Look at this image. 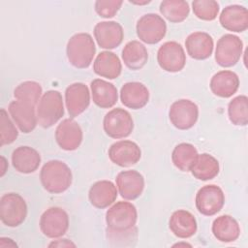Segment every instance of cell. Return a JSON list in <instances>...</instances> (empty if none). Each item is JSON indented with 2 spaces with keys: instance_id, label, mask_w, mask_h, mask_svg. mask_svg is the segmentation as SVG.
<instances>
[{
  "instance_id": "cell-37",
  "label": "cell",
  "mask_w": 248,
  "mask_h": 248,
  "mask_svg": "<svg viewBox=\"0 0 248 248\" xmlns=\"http://www.w3.org/2000/svg\"><path fill=\"white\" fill-rule=\"evenodd\" d=\"M107 239L113 246H133L138 240V228L127 231H112L107 228Z\"/></svg>"
},
{
  "instance_id": "cell-16",
  "label": "cell",
  "mask_w": 248,
  "mask_h": 248,
  "mask_svg": "<svg viewBox=\"0 0 248 248\" xmlns=\"http://www.w3.org/2000/svg\"><path fill=\"white\" fill-rule=\"evenodd\" d=\"M65 104L72 118L81 114L90 104V92L87 85L82 82L70 84L65 90Z\"/></svg>"
},
{
  "instance_id": "cell-26",
  "label": "cell",
  "mask_w": 248,
  "mask_h": 248,
  "mask_svg": "<svg viewBox=\"0 0 248 248\" xmlns=\"http://www.w3.org/2000/svg\"><path fill=\"white\" fill-rule=\"evenodd\" d=\"M169 227L171 232L179 238H189L193 236L198 229L195 216L185 209H178L171 214Z\"/></svg>"
},
{
  "instance_id": "cell-11",
  "label": "cell",
  "mask_w": 248,
  "mask_h": 248,
  "mask_svg": "<svg viewBox=\"0 0 248 248\" xmlns=\"http://www.w3.org/2000/svg\"><path fill=\"white\" fill-rule=\"evenodd\" d=\"M169 117L176 129L188 130L198 121L199 107L196 103L188 99L177 100L170 105Z\"/></svg>"
},
{
  "instance_id": "cell-14",
  "label": "cell",
  "mask_w": 248,
  "mask_h": 248,
  "mask_svg": "<svg viewBox=\"0 0 248 248\" xmlns=\"http://www.w3.org/2000/svg\"><path fill=\"white\" fill-rule=\"evenodd\" d=\"M141 157L140 146L128 140H119L110 145L108 148V158L110 161L122 168L136 165Z\"/></svg>"
},
{
  "instance_id": "cell-10",
  "label": "cell",
  "mask_w": 248,
  "mask_h": 248,
  "mask_svg": "<svg viewBox=\"0 0 248 248\" xmlns=\"http://www.w3.org/2000/svg\"><path fill=\"white\" fill-rule=\"evenodd\" d=\"M196 207L204 216L217 214L224 206L225 194L223 190L214 184L202 186L196 194Z\"/></svg>"
},
{
  "instance_id": "cell-32",
  "label": "cell",
  "mask_w": 248,
  "mask_h": 248,
  "mask_svg": "<svg viewBox=\"0 0 248 248\" xmlns=\"http://www.w3.org/2000/svg\"><path fill=\"white\" fill-rule=\"evenodd\" d=\"M159 11L170 22L179 23L189 16L190 7L189 3L183 0H164L160 4Z\"/></svg>"
},
{
  "instance_id": "cell-31",
  "label": "cell",
  "mask_w": 248,
  "mask_h": 248,
  "mask_svg": "<svg viewBox=\"0 0 248 248\" xmlns=\"http://www.w3.org/2000/svg\"><path fill=\"white\" fill-rule=\"evenodd\" d=\"M199 153L197 148L188 142L177 144L171 153V161L181 171H190Z\"/></svg>"
},
{
  "instance_id": "cell-1",
  "label": "cell",
  "mask_w": 248,
  "mask_h": 248,
  "mask_svg": "<svg viewBox=\"0 0 248 248\" xmlns=\"http://www.w3.org/2000/svg\"><path fill=\"white\" fill-rule=\"evenodd\" d=\"M40 180L46 192L61 194L70 188L73 174L69 166L63 161L50 160L43 166Z\"/></svg>"
},
{
  "instance_id": "cell-21",
  "label": "cell",
  "mask_w": 248,
  "mask_h": 248,
  "mask_svg": "<svg viewBox=\"0 0 248 248\" xmlns=\"http://www.w3.org/2000/svg\"><path fill=\"white\" fill-rule=\"evenodd\" d=\"M118 190L109 180H100L92 184L88 192L90 203L99 209L111 205L117 198Z\"/></svg>"
},
{
  "instance_id": "cell-30",
  "label": "cell",
  "mask_w": 248,
  "mask_h": 248,
  "mask_svg": "<svg viewBox=\"0 0 248 248\" xmlns=\"http://www.w3.org/2000/svg\"><path fill=\"white\" fill-rule=\"evenodd\" d=\"M219 170V162L215 157L208 153H202L198 155L190 171L195 178L206 181L216 177Z\"/></svg>"
},
{
  "instance_id": "cell-9",
  "label": "cell",
  "mask_w": 248,
  "mask_h": 248,
  "mask_svg": "<svg viewBox=\"0 0 248 248\" xmlns=\"http://www.w3.org/2000/svg\"><path fill=\"white\" fill-rule=\"evenodd\" d=\"M137 35L140 41L148 45L159 43L167 33V24L157 14H145L137 22Z\"/></svg>"
},
{
  "instance_id": "cell-4",
  "label": "cell",
  "mask_w": 248,
  "mask_h": 248,
  "mask_svg": "<svg viewBox=\"0 0 248 248\" xmlns=\"http://www.w3.org/2000/svg\"><path fill=\"white\" fill-rule=\"evenodd\" d=\"M27 216L25 200L16 193H7L0 199V219L7 227L21 225Z\"/></svg>"
},
{
  "instance_id": "cell-42",
  "label": "cell",
  "mask_w": 248,
  "mask_h": 248,
  "mask_svg": "<svg viewBox=\"0 0 248 248\" xmlns=\"http://www.w3.org/2000/svg\"><path fill=\"white\" fill-rule=\"evenodd\" d=\"M129 2L132 4H136V5H145V4L150 3V1H147V0H145L143 2H140V1H129Z\"/></svg>"
},
{
  "instance_id": "cell-28",
  "label": "cell",
  "mask_w": 248,
  "mask_h": 248,
  "mask_svg": "<svg viewBox=\"0 0 248 248\" xmlns=\"http://www.w3.org/2000/svg\"><path fill=\"white\" fill-rule=\"evenodd\" d=\"M212 233L214 237L225 243L235 241L240 235L238 222L230 215H221L212 223Z\"/></svg>"
},
{
  "instance_id": "cell-15",
  "label": "cell",
  "mask_w": 248,
  "mask_h": 248,
  "mask_svg": "<svg viewBox=\"0 0 248 248\" xmlns=\"http://www.w3.org/2000/svg\"><path fill=\"white\" fill-rule=\"evenodd\" d=\"M93 33L98 46L106 49L119 46L124 39V31L121 24L112 20L98 22L94 27Z\"/></svg>"
},
{
  "instance_id": "cell-5",
  "label": "cell",
  "mask_w": 248,
  "mask_h": 248,
  "mask_svg": "<svg viewBox=\"0 0 248 248\" xmlns=\"http://www.w3.org/2000/svg\"><path fill=\"white\" fill-rule=\"evenodd\" d=\"M138 211L129 202H117L106 213L107 228L112 231H127L136 226Z\"/></svg>"
},
{
  "instance_id": "cell-40",
  "label": "cell",
  "mask_w": 248,
  "mask_h": 248,
  "mask_svg": "<svg viewBox=\"0 0 248 248\" xmlns=\"http://www.w3.org/2000/svg\"><path fill=\"white\" fill-rule=\"evenodd\" d=\"M17 244L11 238L8 237H1L0 238V247H16Z\"/></svg>"
},
{
  "instance_id": "cell-29",
  "label": "cell",
  "mask_w": 248,
  "mask_h": 248,
  "mask_svg": "<svg viewBox=\"0 0 248 248\" xmlns=\"http://www.w3.org/2000/svg\"><path fill=\"white\" fill-rule=\"evenodd\" d=\"M121 56L126 67L133 71L143 68L148 60V52L145 46L136 40L128 42L124 46Z\"/></svg>"
},
{
  "instance_id": "cell-39",
  "label": "cell",
  "mask_w": 248,
  "mask_h": 248,
  "mask_svg": "<svg viewBox=\"0 0 248 248\" xmlns=\"http://www.w3.org/2000/svg\"><path fill=\"white\" fill-rule=\"evenodd\" d=\"M48 247H76V244L67 238H62L50 242Z\"/></svg>"
},
{
  "instance_id": "cell-7",
  "label": "cell",
  "mask_w": 248,
  "mask_h": 248,
  "mask_svg": "<svg viewBox=\"0 0 248 248\" xmlns=\"http://www.w3.org/2000/svg\"><path fill=\"white\" fill-rule=\"evenodd\" d=\"M243 50V43L238 36L225 34L217 42L215 48V61L223 67L234 66L240 59Z\"/></svg>"
},
{
  "instance_id": "cell-3",
  "label": "cell",
  "mask_w": 248,
  "mask_h": 248,
  "mask_svg": "<svg viewBox=\"0 0 248 248\" xmlns=\"http://www.w3.org/2000/svg\"><path fill=\"white\" fill-rule=\"evenodd\" d=\"M38 124L49 128L56 124L64 115L63 98L59 91L48 90L44 93L36 108Z\"/></svg>"
},
{
  "instance_id": "cell-23",
  "label": "cell",
  "mask_w": 248,
  "mask_h": 248,
  "mask_svg": "<svg viewBox=\"0 0 248 248\" xmlns=\"http://www.w3.org/2000/svg\"><path fill=\"white\" fill-rule=\"evenodd\" d=\"M12 164L14 169L20 173H32L41 164V155L33 147L18 146L12 153Z\"/></svg>"
},
{
  "instance_id": "cell-13",
  "label": "cell",
  "mask_w": 248,
  "mask_h": 248,
  "mask_svg": "<svg viewBox=\"0 0 248 248\" xmlns=\"http://www.w3.org/2000/svg\"><path fill=\"white\" fill-rule=\"evenodd\" d=\"M83 134L79 124L73 118L62 120L55 130V140L59 147L66 151H73L79 147Z\"/></svg>"
},
{
  "instance_id": "cell-19",
  "label": "cell",
  "mask_w": 248,
  "mask_h": 248,
  "mask_svg": "<svg viewBox=\"0 0 248 248\" xmlns=\"http://www.w3.org/2000/svg\"><path fill=\"white\" fill-rule=\"evenodd\" d=\"M185 46L189 56L196 60H204L211 56L214 43L212 37L202 31L191 33L185 40Z\"/></svg>"
},
{
  "instance_id": "cell-20",
  "label": "cell",
  "mask_w": 248,
  "mask_h": 248,
  "mask_svg": "<svg viewBox=\"0 0 248 248\" xmlns=\"http://www.w3.org/2000/svg\"><path fill=\"white\" fill-rule=\"evenodd\" d=\"M121 103L129 108L140 109L146 106L149 100L147 87L139 81H131L123 84L120 90Z\"/></svg>"
},
{
  "instance_id": "cell-24",
  "label": "cell",
  "mask_w": 248,
  "mask_h": 248,
  "mask_svg": "<svg viewBox=\"0 0 248 248\" xmlns=\"http://www.w3.org/2000/svg\"><path fill=\"white\" fill-rule=\"evenodd\" d=\"M209 87L214 95L220 98H230L238 90L239 78L232 71L223 70L211 78Z\"/></svg>"
},
{
  "instance_id": "cell-8",
  "label": "cell",
  "mask_w": 248,
  "mask_h": 248,
  "mask_svg": "<svg viewBox=\"0 0 248 248\" xmlns=\"http://www.w3.org/2000/svg\"><path fill=\"white\" fill-rule=\"evenodd\" d=\"M40 230L48 238H59L69 229L68 213L61 207L51 206L41 215Z\"/></svg>"
},
{
  "instance_id": "cell-41",
  "label": "cell",
  "mask_w": 248,
  "mask_h": 248,
  "mask_svg": "<svg viewBox=\"0 0 248 248\" xmlns=\"http://www.w3.org/2000/svg\"><path fill=\"white\" fill-rule=\"evenodd\" d=\"M7 169H8V162L4 156H1V172H0L1 177L4 176L5 172L7 171Z\"/></svg>"
},
{
  "instance_id": "cell-38",
  "label": "cell",
  "mask_w": 248,
  "mask_h": 248,
  "mask_svg": "<svg viewBox=\"0 0 248 248\" xmlns=\"http://www.w3.org/2000/svg\"><path fill=\"white\" fill-rule=\"evenodd\" d=\"M123 1L117 0H98L94 4L95 12L104 18L114 16L121 8Z\"/></svg>"
},
{
  "instance_id": "cell-17",
  "label": "cell",
  "mask_w": 248,
  "mask_h": 248,
  "mask_svg": "<svg viewBox=\"0 0 248 248\" xmlns=\"http://www.w3.org/2000/svg\"><path fill=\"white\" fill-rule=\"evenodd\" d=\"M115 181L120 196L128 201L138 199L144 189V178L135 170L120 171Z\"/></svg>"
},
{
  "instance_id": "cell-22",
  "label": "cell",
  "mask_w": 248,
  "mask_h": 248,
  "mask_svg": "<svg viewBox=\"0 0 248 248\" xmlns=\"http://www.w3.org/2000/svg\"><path fill=\"white\" fill-rule=\"evenodd\" d=\"M223 28L232 32H243L248 28V11L240 5H230L219 16Z\"/></svg>"
},
{
  "instance_id": "cell-25",
  "label": "cell",
  "mask_w": 248,
  "mask_h": 248,
  "mask_svg": "<svg viewBox=\"0 0 248 248\" xmlns=\"http://www.w3.org/2000/svg\"><path fill=\"white\" fill-rule=\"evenodd\" d=\"M93 103L101 108H112L118 99L117 88L107 80L95 78L90 83Z\"/></svg>"
},
{
  "instance_id": "cell-34",
  "label": "cell",
  "mask_w": 248,
  "mask_h": 248,
  "mask_svg": "<svg viewBox=\"0 0 248 248\" xmlns=\"http://www.w3.org/2000/svg\"><path fill=\"white\" fill-rule=\"evenodd\" d=\"M228 116L235 126H246L248 123V98L245 95L234 97L228 105Z\"/></svg>"
},
{
  "instance_id": "cell-43",
  "label": "cell",
  "mask_w": 248,
  "mask_h": 248,
  "mask_svg": "<svg viewBox=\"0 0 248 248\" xmlns=\"http://www.w3.org/2000/svg\"><path fill=\"white\" fill-rule=\"evenodd\" d=\"M181 245H183V246H189V247H191V245H190V244H188V243H177V244H174L173 246H181Z\"/></svg>"
},
{
  "instance_id": "cell-6",
  "label": "cell",
  "mask_w": 248,
  "mask_h": 248,
  "mask_svg": "<svg viewBox=\"0 0 248 248\" xmlns=\"http://www.w3.org/2000/svg\"><path fill=\"white\" fill-rule=\"evenodd\" d=\"M105 133L111 139H124L130 136L134 129V120L129 111L116 108L106 113L103 120Z\"/></svg>"
},
{
  "instance_id": "cell-35",
  "label": "cell",
  "mask_w": 248,
  "mask_h": 248,
  "mask_svg": "<svg viewBox=\"0 0 248 248\" xmlns=\"http://www.w3.org/2000/svg\"><path fill=\"white\" fill-rule=\"evenodd\" d=\"M194 15L206 21L214 20L219 13V4L214 0H195L192 2Z\"/></svg>"
},
{
  "instance_id": "cell-36",
  "label": "cell",
  "mask_w": 248,
  "mask_h": 248,
  "mask_svg": "<svg viewBox=\"0 0 248 248\" xmlns=\"http://www.w3.org/2000/svg\"><path fill=\"white\" fill-rule=\"evenodd\" d=\"M18 136V131L8 115L5 108L0 110V145L4 146L6 144L13 143Z\"/></svg>"
},
{
  "instance_id": "cell-12",
  "label": "cell",
  "mask_w": 248,
  "mask_h": 248,
  "mask_svg": "<svg viewBox=\"0 0 248 248\" xmlns=\"http://www.w3.org/2000/svg\"><path fill=\"white\" fill-rule=\"evenodd\" d=\"M157 62L161 69L166 72H180L186 64V54L183 46L174 41L164 43L158 49Z\"/></svg>"
},
{
  "instance_id": "cell-2",
  "label": "cell",
  "mask_w": 248,
  "mask_h": 248,
  "mask_svg": "<svg viewBox=\"0 0 248 248\" xmlns=\"http://www.w3.org/2000/svg\"><path fill=\"white\" fill-rule=\"evenodd\" d=\"M96 46L93 38L88 33L73 35L66 46V54L71 65L78 69L88 68L95 56Z\"/></svg>"
},
{
  "instance_id": "cell-33",
  "label": "cell",
  "mask_w": 248,
  "mask_h": 248,
  "mask_svg": "<svg viewBox=\"0 0 248 248\" xmlns=\"http://www.w3.org/2000/svg\"><path fill=\"white\" fill-rule=\"evenodd\" d=\"M43 89L39 82L26 80L19 83L14 90V96L17 101L27 103L32 106L38 105L42 97Z\"/></svg>"
},
{
  "instance_id": "cell-18",
  "label": "cell",
  "mask_w": 248,
  "mask_h": 248,
  "mask_svg": "<svg viewBox=\"0 0 248 248\" xmlns=\"http://www.w3.org/2000/svg\"><path fill=\"white\" fill-rule=\"evenodd\" d=\"M8 111L18 127V129L24 133H31L37 126V113L35 107L20 101H12L9 104Z\"/></svg>"
},
{
  "instance_id": "cell-27",
  "label": "cell",
  "mask_w": 248,
  "mask_h": 248,
  "mask_svg": "<svg viewBox=\"0 0 248 248\" xmlns=\"http://www.w3.org/2000/svg\"><path fill=\"white\" fill-rule=\"evenodd\" d=\"M93 71L96 75L108 79L117 78L122 71L119 57L112 51H101L93 63Z\"/></svg>"
}]
</instances>
